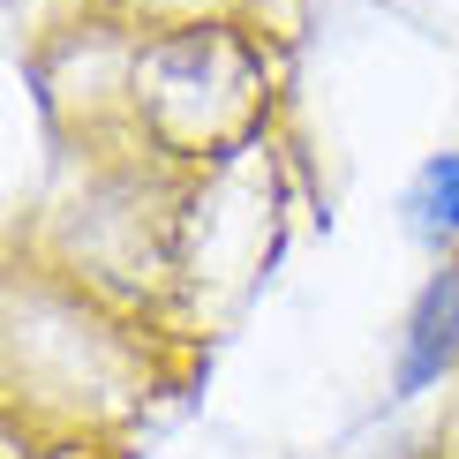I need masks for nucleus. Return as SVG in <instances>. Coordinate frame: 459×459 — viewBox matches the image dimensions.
I'll list each match as a JSON object with an SVG mask.
<instances>
[{"mask_svg":"<svg viewBox=\"0 0 459 459\" xmlns=\"http://www.w3.org/2000/svg\"><path fill=\"white\" fill-rule=\"evenodd\" d=\"M459 361V264L452 272H437L422 286V301H414L407 316V354H399V392H422L437 385Z\"/></svg>","mask_w":459,"mask_h":459,"instance_id":"1","label":"nucleus"},{"mask_svg":"<svg viewBox=\"0 0 459 459\" xmlns=\"http://www.w3.org/2000/svg\"><path fill=\"white\" fill-rule=\"evenodd\" d=\"M414 226H422L429 241L459 234V151L422 166V181H414Z\"/></svg>","mask_w":459,"mask_h":459,"instance_id":"2","label":"nucleus"}]
</instances>
